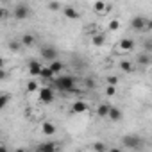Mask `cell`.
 Instances as JSON below:
<instances>
[{"label":"cell","instance_id":"obj_17","mask_svg":"<svg viewBox=\"0 0 152 152\" xmlns=\"http://www.w3.org/2000/svg\"><path fill=\"white\" fill-rule=\"evenodd\" d=\"M57 147L54 145V143H41V145H38V150H41V152H54Z\"/></svg>","mask_w":152,"mask_h":152},{"label":"cell","instance_id":"obj_26","mask_svg":"<svg viewBox=\"0 0 152 152\" xmlns=\"http://www.w3.org/2000/svg\"><path fill=\"white\" fill-rule=\"evenodd\" d=\"M36 90H38L36 81H29V83H27V91H31V93H32V91H36Z\"/></svg>","mask_w":152,"mask_h":152},{"label":"cell","instance_id":"obj_13","mask_svg":"<svg viewBox=\"0 0 152 152\" xmlns=\"http://www.w3.org/2000/svg\"><path fill=\"white\" fill-rule=\"evenodd\" d=\"M113 122H118V120H122V111L118 109V107H113L111 106V109H109V115H107Z\"/></svg>","mask_w":152,"mask_h":152},{"label":"cell","instance_id":"obj_18","mask_svg":"<svg viewBox=\"0 0 152 152\" xmlns=\"http://www.w3.org/2000/svg\"><path fill=\"white\" fill-rule=\"evenodd\" d=\"M22 43H23V47H32L34 45V36L32 34H23L22 36Z\"/></svg>","mask_w":152,"mask_h":152},{"label":"cell","instance_id":"obj_25","mask_svg":"<svg viewBox=\"0 0 152 152\" xmlns=\"http://www.w3.org/2000/svg\"><path fill=\"white\" fill-rule=\"evenodd\" d=\"M120 29V22L118 20H111L109 22V31H118Z\"/></svg>","mask_w":152,"mask_h":152},{"label":"cell","instance_id":"obj_14","mask_svg":"<svg viewBox=\"0 0 152 152\" xmlns=\"http://www.w3.org/2000/svg\"><path fill=\"white\" fill-rule=\"evenodd\" d=\"M91 43H93L95 47H102V45L106 43V34H102V32H100V34H95V36L91 38Z\"/></svg>","mask_w":152,"mask_h":152},{"label":"cell","instance_id":"obj_19","mask_svg":"<svg viewBox=\"0 0 152 152\" xmlns=\"http://www.w3.org/2000/svg\"><path fill=\"white\" fill-rule=\"evenodd\" d=\"M48 66H50V68H52V70H54L56 73H59V72H61V70L64 68V64H63L61 61H57V59H54V61H50V64H48Z\"/></svg>","mask_w":152,"mask_h":152},{"label":"cell","instance_id":"obj_11","mask_svg":"<svg viewBox=\"0 0 152 152\" xmlns=\"http://www.w3.org/2000/svg\"><path fill=\"white\" fill-rule=\"evenodd\" d=\"M132 48H134V39H132V38H124V39L120 41V50L131 52Z\"/></svg>","mask_w":152,"mask_h":152},{"label":"cell","instance_id":"obj_6","mask_svg":"<svg viewBox=\"0 0 152 152\" xmlns=\"http://www.w3.org/2000/svg\"><path fill=\"white\" fill-rule=\"evenodd\" d=\"M56 72L50 68V66H43V70H41V73H39V77L43 79V81H47V83H52L54 79H56Z\"/></svg>","mask_w":152,"mask_h":152},{"label":"cell","instance_id":"obj_16","mask_svg":"<svg viewBox=\"0 0 152 152\" xmlns=\"http://www.w3.org/2000/svg\"><path fill=\"white\" fill-rule=\"evenodd\" d=\"M120 68H122V72H127V73L134 72V66H132V63H131V61H127V59L120 61Z\"/></svg>","mask_w":152,"mask_h":152},{"label":"cell","instance_id":"obj_20","mask_svg":"<svg viewBox=\"0 0 152 152\" xmlns=\"http://www.w3.org/2000/svg\"><path fill=\"white\" fill-rule=\"evenodd\" d=\"M138 64H143V66H147V64H150V57L143 52V54H140L138 56Z\"/></svg>","mask_w":152,"mask_h":152},{"label":"cell","instance_id":"obj_8","mask_svg":"<svg viewBox=\"0 0 152 152\" xmlns=\"http://www.w3.org/2000/svg\"><path fill=\"white\" fill-rule=\"evenodd\" d=\"M27 66H29V73H31V75H39V73H41V70H43L41 63H39V61H36V59H31Z\"/></svg>","mask_w":152,"mask_h":152},{"label":"cell","instance_id":"obj_15","mask_svg":"<svg viewBox=\"0 0 152 152\" xmlns=\"http://www.w3.org/2000/svg\"><path fill=\"white\" fill-rule=\"evenodd\" d=\"M109 109H111V106H109V104H100V106L97 107V115H99L100 118H104V116H107V115H109Z\"/></svg>","mask_w":152,"mask_h":152},{"label":"cell","instance_id":"obj_9","mask_svg":"<svg viewBox=\"0 0 152 152\" xmlns=\"http://www.w3.org/2000/svg\"><path fill=\"white\" fill-rule=\"evenodd\" d=\"M70 109H72V113H75V115H81V113L88 111V104L83 102V100H77V102H73V104H72Z\"/></svg>","mask_w":152,"mask_h":152},{"label":"cell","instance_id":"obj_12","mask_svg":"<svg viewBox=\"0 0 152 152\" xmlns=\"http://www.w3.org/2000/svg\"><path fill=\"white\" fill-rule=\"evenodd\" d=\"M63 13H64V16H66L68 20H77V18H79V11L75 9V7H72V6L64 7V9H63Z\"/></svg>","mask_w":152,"mask_h":152},{"label":"cell","instance_id":"obj_5","mask_svg":"<svg viewBox=\"0 0 152 152\" xmlns=\"http://www.w3.org/2000/svg\"><path fill=\"white\" fill-rule=\"evenodd\" d=\"M147 18L145 16H134L132 20H131V27L134 29V31H145L147 29Z\"/></svg>","mask_w":152,"mask_h":152},{"label":"cell","instance_id":"obj_7","mask_svg":"<svg viewBox=\"0 0 152 152\" xmlns=\"http://www.w3.org/2000/svg\"><path fill=\"white\" fill-rule=\"evenodd\" d=\"M41 56H43V59L54 61V59H57V50L54 47H43L41 48Z\"/></svg>","mask_w":152,"mask_h":152},{"label":"cell","instance_id":"obj_28","mask_svg":"<svg viewBox=\"0 0 152 152\" xmlns=\"http://www.w3.org/2000/svg\"><path fill=\"white\" fill-rule=\"evenodd\" d=\"M93 148H95V150H100V152L107 150V147H106L104 143H100V141H99V143H95V145H93Z\"/></svg>","mask_w":152,"mask_h":152},{"label":"cell","instance_id":"obj_3","mask_svg":"<svg viewBox=\"0 0 152 152\" xmlns=\"http://www.w3.org/2000/svg\"><path fill=\"white\" fill-rule=\"evenodd\" d=\"M54 99H56V95H54L52 88H41L39 90V100L43 104H50V102H54Z\"/></svg>","mask_w":152,"mask_h":152},{"label":"cell","instance_id":"obj_22","mask_svg":"<svg viewBox=\"0 0 152 152\" xmlns=\"http://www.w3.org/2000/svg\"><path fill=\"white\" fill-rule=\"evenodd\" d=\"M93 7H95V11H97V13H106V11H107V7H106V4L102 2V0L95 2V6H93Z\"/></svg>","mask_w":152,"mask_h":152},{"label":"cell","instance_id":"obj_24","mask_svg":"<svg viewBox=\"0 0 152 152\" xmlns=\"http://www.w3.org/2000/svg\"><path fill=\"white\" fill-rule=\"evenodd\" d=\"M59 9H61V4H59V2H50V4H48V11H54V13H56V11H59Z\"/></svg>","mask_w":152,"mask_h":152},{"label":"cell","instance_id":"obj_30","mask_svg":"<svg viewBox=\"0 0 152 152\" xmlns=\"http://www.w3.org/2000/svg\"><path fill=\"white\" fill-rule=\"evenodd\" d=\"M147 31H152V20L147 22Z\"/></svg>","mask_w":152,"mask_h":152},{"label":"cell","instance_id":"obj_1","mask_svg":"<svg viewBox=\"0 0 152 152\" xmlns=\"http://www.w3.org/2000/svg\"><path fill=\"white\" fill-rule=\"evenodd\" d=\"M52 84L59 90V91H73L75 90V79L72 75H61L52 81Z\"/></svg>","mask_w":152,"mask_h":152},{"label":"cell","instance_id":"obj_21","mask_svg":"<svg viewBox=\"0 0 152 152\" xmlns=\"http://www.w3.org/2000/svg\"><path fill=\"white\" fill-rule=\"evenodd\" d=\"M7 104H9V95L7 93H2V95H0V109H6Z\"/></svg>","mask_w":152,"mask_h":152},{"label":"cell","instance_id":"obj_29","mask_svg":"<svg viewBox=\"0 0 152 152\" xmlns=\"http://www.w3.org/2000/svg\"><path fill=\"white\" fill-rule=\"evenodd\" d=\"M115 93H116V91H115V86H111V84H109V86H107V90H106V95H107V97H115Z\"/></svg>","mask_w":152,"mask_h":152},{"label":"cell","instance_id":"obj_2","mask_svg":"<svg viewBox=\"0 0 152 152\" xmlns=\"http://www.w3.org/2000/svg\"><path fill=\"white\" fill-rule=\"evenodd\" d=\"M29 15H31V9H29V6H25V4H18V6H15V9H13V16H15L16 20H25V18H29Z\"/></svg>","mask_w":152,"mask_h":152},{"label":"cell","instance_id":"obj_27","mask_svg":"<svg viewBox=\"0 0 152 152\" xmlns=\"http://www.w3.org/2000/svg\"><path fill=\"white\" fill-rule=\"evenodd\" d=\"M116 83H118V77H116V75H109V77H107V84L116 86Z\"/></svg>","mask_w":152,"mask_h":152},{"label":"cell","instance_id":"obj_23","mask_svg":"<svg viewBox=\"0 0 152 152\" xmlns=\"http://www.w3.org/2000/svg\"><path fill=\"white\" fill-rule=\"evenodd\" d=\"M22 45H23V43H18V41H9V48H11V50H15V52H18V50L22 48Z\"/></svg>","mask_w":152,"mask_h":152},{"label":"cell","instance_id":"obj_4","mask_svg":"<svg viewBox=\"0 0 152 152\" xmlns=\"http://www.w3.org/2000/svg\"><path fill=\"white\" fill-rule=\"evenodd\" d=\"M122 143L127 148H140L141 147V140L138 136H124L122 138Z\"/></svg>","mask_w":152,"mask_h":152},{"label":"cell","instance_id":"obj_10","mask_svg":"<svg viewBox=\"0 0 152 152\" xmlns=\"http://www.w3.org/2000/svg\"><path fill=\"white\" fill-rule=\"evenodd\" d=\"M56 131H57V129H56V125H54L52 122H43V124H41V132H43L45 136H54Z\"/></svg>","mask_w":152,"mask_h":152}]
</instances>
